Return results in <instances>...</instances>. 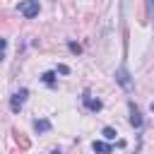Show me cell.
<instances>
[{
    "label": "cell",
    "mask_w": 154,
    "mask_h": 154,
    "mask_svg": "<svg viewBox=\"0 0 154 154\" xmlns=\"http://www.w3.org/2000/svg\"><path fill=\"white\" fill-rule=\"evenodd\" d=\"M103 137L106 140H116V130L113 128H103Z\"/></svg>",
    "instance_id": "10"
},
{
    "label": "cell",
    "mask_w": 154,
    "mask_h": 154,
    "mask_svg": "<svg viewBox=\"0 0 154 154\" xmlns=\"http://www.w3.org/2000/svg\"><path fill=\"white\" fill-rule=\"evenodd\" d=\"M38 0H22L19 5H17V10H19V14H24L26 19H34L36 14H38Z\"/></svg>",
    "instance_id": "1"
},
{
    "label": "cell",
    "mask_w": 154,
    "mask_h": 154,
    "mask_svg": "<svg viewBox=\"0 0 154 154\" xmlns=\"http://www.w3.org/2000/svg\"><path fill=\"white\" fill-rule=\"evenodd\" d=\"M82 103H84V106H87V111H91V113H99V111L103 108L101 99L91 96V91H84V94H82Z\"/></svg>",
    "instance_id": "3"
},
{
    "label": "cell",
    "mask_w": 154,
    "mask_h": 154,
    "mask_svg": "<svg viewBox=\"0 0 154 154\" xmlns=\"http://www.w3.org/2000/svg\"><path fill=\"white\" fill-rule=\"evenodd\" d=\"M58 72H60V75H67L70 67H67V65H58Z\"/></svg>",
    "instance_id": "14"
},
{
    "label": "cell",
    "mask_w": 154,
    "mask_h": 154,
    "mask_svg": "<svg viewBox=\"0 0 154 154\" xmlns=\"http://www.w3.org/2000/svg\"><path fill=\"white\" fill-rule=\"evenodd\" d=\"M26 96H29V89H19V91L12 94V99H10V108H12V113H19V111H22Z\"/></svg>",
    "instance_id": "2"
},
{
    "label": "cell",
    "mask_w": 154,
    "mask_h": 154,
    "mask_svg": "<svg viewBox=\"0 0 154 154\" xmlns=\"http://www.w3.org/2000/svg\"><path fill=\"white\" fill-rule=\"evenodd\" d=\"M91 149H94V152H99V154H111V152H113V147H111L108 142H94V144H91Z\"/></svg>",
    "instance_id": "7"
},
{
    "label": "cell",
    "mask_w": 154,
    "mask_h": 154,
    "mask_svg": "<svg viewBox=\"0 0 154 154\" xmlns=\"http://www.w3.org/2000/svg\"><path fill=\"white\" fill-rule=\"evenodd\" d=\"M12 137H14V142H17V147L22 149V152H26L29 147H31V140L22 132V130H17V128H12Z\"/></svg>",
    "instance_id": "4"
},
{
    "label": "cell",
    "mask_w": 154,
    "mask_h": 154,
    "mask_svg": "<svg viewBox=\"0 0 154 154\" xmlns=\"http://www.w3.org/2000/svg\"><path fill=\"white\" fill-rule=\"evenodd\" d=\"M67 48H70L72 53H82V46H79V43H75V41H70V43H67Z\"/></svg>",
    "instance_id": "11"
},
{
    "label": "cell",
    "mask_w": 154,
    "mask_h": 154,
    "mask_svg": "<svg viewBox=\"0 0 154 154\" xmlns=\"http://www.w3.org/2000/svg\"><path fill=\"white\" fill-rule=\"evenodd\" d=\"M152 111H154V101H152Z\"/></svg>",
    "instance_id": "17"
},
{
    "label": "cell",
    "mask_w": 154,
    "mask_h": 154,
    "mask_svg": "<svg viewBox=\"0 0 154 154\" xmlns=\"http://www.w3.org/2000/svg\"><path fill=\"white\" fill-rule=\"evenodd\" d=\"M116 79H118V84H120V87H125V89H132L130 75H128V70H125V67H118V72H116Z\"/></svg>",
    "instance_id": "5"
},
{
    "label": "cell",
    "mask_w": 154,
    "mask_h": 154,
    "mask_svg": "<svg viewBox=\"0 0 154 154\" xmlns=\"http://www.w3.org/2000/svg\"><path fill=\"white\" fill-rule=\"evenodd\" d=\"M34 128H36V132H48L51 130V123L46 118H41V120H34Z\"/></svg>",
    "instance_id": "8"
},
{
    "label": "cell",
    "mask_w": 154,
    "mask_h": 154,
    "mask_svg": "<svg viewBox=\"0 0 154 154\" xmlns=\"http://www.w3.org/2000/svg\"><path fill=\"white\" fill-rule=\"evenodd\" d=\"M48 87H55V72H43V77H41Z\"/></svg>",
    "instance_id": "9"
},
{
    "label": "cell",
    "mask_w": 154,
    "mask_h": 154,
    "mask_svg": "<svg viewBox=\"0 0 154 154\" xmlns=\"http://www.w3.org/2000/svg\"><path fill=\"white\" fill-rule=\"evenodd\" d=\"M5 48H7V41H5V38H0V60L5 58Z\"/></svg>",
    "instance_id": "12"
},
{
    "label": "cell",
    "mask_w": 154,
    "mask_h": 154,
    "mask_svg": "<svg viewBox=\"0 0 154 154\" xmlns=\"http://www.w3.org/2000/svg\"><path fill=\"white\" fill-rule=\"evenodd\" d=\"M130 125L132 128H142V113L135 103H130Z\"/></svg>",
    "instance_id": "6"
},
{
    "label": "cell",
    "mask_w": 154,
    "mask_h": 154,
    "mask_svg": "<svg viewBox=\"0 0 154 154\" xmlns=\"http://www.w3.org/2000/svg\"><path fill=\"white\" fill-rule=\"evenodd\" d=\"M51 154H63V152H60V149H53V152H51Z\"/></svg>",
    "instance_id": "15"
},
{
    "label": "cell",
    "mask_w": 154,
    "mask_h": 154,
    "mask_svg": "<svg viewBox=\"0 0 154 154\" xmlns=\"http://www.w3.org/2000/svg\"><path fill=\"white\" fill-rule=\"evenodd\" d=\"M10 154H22V149H17V152H10Z\"/></svg>",
    "instance_id": "16"
},
{
    "label": "cell",
    "mask_w": 154,
    "mask_h": 154,
    "mask_svg": "<svg viewBox=\"0 0 154 154\" xmlns=\"http://www.w3.org/2000/svg\"><path fill=\"white\" fill-rule=\"evenodd\" d=\"M147 7H149V19L154 22V0H147Z\"/></svg>",
    "instance_id": "13"
}]
</instances>
